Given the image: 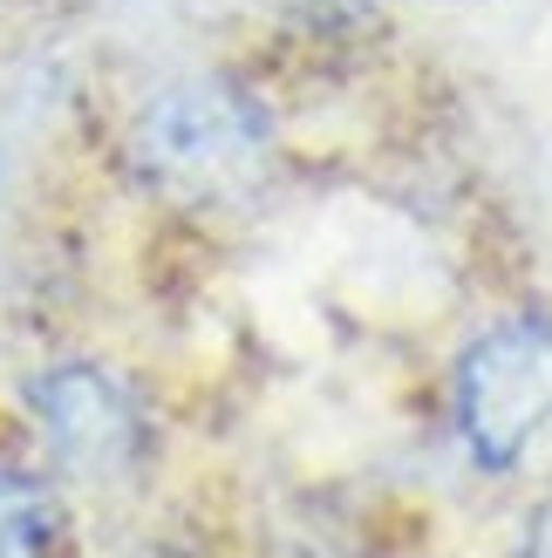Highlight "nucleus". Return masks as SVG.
Instances as JSON below:
<instances>
[{"label": "nucleus", "mask_w": 552, "mask_h": 558, "mask_svg": "<svg viewBox=\"0 0 552 558\" xmlns=\"http://www.w3.org/2000/svg\"><path fill=\"white\" fill-rule=\"evenodd\" d=\"M27 423H35L41 450L55 470H69L82 484H117L144 463V402L123 375H109L103 361H55L27 381Z\"/></svg>", "instance_id": "nucleus-3"}, {"label": "nucleus", "mask_w": 552, "mask_h": 558, "mask_svg": "<svg viewBox=\"0 0 552 558\" xmlns=\"http://www.w3.org/2000/svg\"><path fill=\"white\" fill-rule=\"evenodd\" d=\"M451 423L491 477L518 470L552 429V314H505L457 348Z\"/></svg>", "instance_id": "nucleus-2"}, {"label": "nucleus", "mask_w": 552, "mask_h": 558, "mask_svg": "<svg viewBox=\"0 0 552 558\" xmlns=\"http://www.w3.org/2000/svg\"><path fill=\"white\" fill-rule=\"evenodd\" d=\"M0 558H69L62 490L21 450H0Z\"/></svg>", "instance_id": "nucleus-4"}, {"label": "nucleus", "mask_w": 552, "mask_h": 558, "mask_svg": "<svg viewBox=\"0 0 552 558\" xmlns=\"http://www.w3.org/2000/svg\"><path fill=\"white\" fill-rule=\"evenodd\" d=\"M130 163L171 205H232L273 163V117L232 75H184L136 109Z\"/></svg>", "instance_id": "nucleus-1"}]
</instances>
